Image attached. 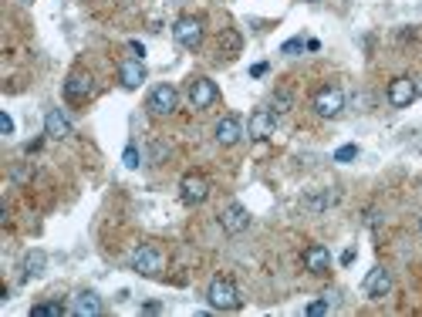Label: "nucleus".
I'll list each match as a JSON object with an SVG mask.
<instances>
[{
  "instance_id": "nucleus-1",
  "label": "nucleus",
  "mask_w": 422,
  "mask_h": 317,
  "mask_svg": "<svg viewBox=\"0 0 422 317\" xmlns=\"http://www.w3.org/2000/svg\"><path fill=\"white\" fill-rule=\"evenodd\" d=\"M206 300H210L213 311H240V290H237V283L230 277H213L210 290H206Z\"/></svg>"
},
{
  "instance_id": "nucleus-2",
  "label": "nucleus",
  "mask_w": 422,
  "mask_h": 317,
  "mask_svg": "<svg viewBox=\"0 0 422 317\" xmlns=\"http://www.w3.org/2000/svg\"><path fill=\"white\" fill-rule=\"evenodd\" d=\"M132 267L142 277H159V274L166 270V253H162L155 243H142L132 253Z\"/></svg>"
},
{
  "instance_id": "nucleus-3",
  "label": "nucleus",
  "mask_w": 422,
  "mask_h": 317,
  "mask_svg": "<svg viewBox=\"0 0 422 317\" xmlns=\"http://www.w3.org/2000/svg\"><path fill=\"white\" fill-rule=\"evenodd\" d=\"M179 196H183L186 206H203L210 199V179L199 176V172H186V176L179 179Z\"/></svg>"
},
{
  "instance_id": "nucleus-4",
  "label": "nucleus",
  "mask_w": 422,
  "mask_h": 317,
  "mask_svg": "<svg viewBox=\"0 0 422 317\" xmlns=\"http://www.w3.org/2000/svg\"><path fill=\"white\" fill-rule=\"evenodd\" d=\"M176 105H179V92H176L173 85H155L153 92H149V98H146V108H149V115H155V118L173 115Z\"/></svg>"
},
{
  "instance_id": "nucleus-5",
  "label": "nucleus",
  "mask_w": 422,
  "mask_h": 317,
  "mask_svg": "<svg viewBox=\"0 0 422 317\" xmlns=\"http://www.w3.org/2000/svg\"><path fill=\"white\" fill-rule=\"evenodd\" d=\"M173 38L179 48H186V51H196L199 44H203V20L199 17H179L173 27Z\"/></svg>"
},
{
  "instance_id": "nucleus-6",
  "label": "nucleus",
  "mask_w": 422,
  "mask_h": 317,
  "mask_svg": "<svg viewBox=\"0 0 422 317\" xmlns=\"http://www.w3.org/2000/svg\"><path fill=\"white\" fill-rule=\"evenodd\" d=\"M314 112L321 115V118H338V115L345 112L342 88H321V92L314 94Z\"/></svg>"
},
{
  "instance_id": "nucleus-7",
  "label": "nucleus",
  "mask_w": 422,
  "mask_h": 317,
  "mask_svg": "<svg viewBox=\"0 0 422 317\" xmlns=\"http://www.w3.org/2000/svg\"><path fill=\"white\" fill-rule=\"evenodd\" d=\"M95 94V78L88 71H71L68 81H64V98L68 101H88Z\"/></svg>"
},
{
  "instance_id": "nucleus-8",
  "label": "nucleus",
  "mask_w": 422,
  "mask_h": 317,
  "mask_svg": "<svg viewBox=\"0 0 422 317\" xmlns=\"http://www.w3.org/2000/svg\"><path fill=\"white\" fill-rule=\"evenodd\" d=\"M416 78H392L388 81V105L392 108H409L412 105V98H416Z\"/></svg>"
},
{
  "instance_id": "nucleus-9",
  "label": "nucleus",
  "mask_w": 422,
  "mask_h": 317,
  "mask_svg": "<svg viewBox=\"0 0 422 317\" xmlns=\"http://www.w3.org/2000/svg\"><path fill=\"white\" fill-rule=\"evenodd\" d=\"M362 290H365V297H372V300L388 297V290H392V274H388L385 267L368 270V277L362 280Z\"/></svg>"
},
{
  "instance_id": "nucleus-10",
  "label": "nucleus",
  "mask_w": 422,
  "mask_h": 317,
  "mask_svg": "<svg viewBox=\"0 0 422 317\" xmlns=\"http://www.w3.org/2000/svg\"><path fill=\"white\" fill-rule=\"evenodd\" d=\"M274 125H277V115L270 112V108H257L247 122V135L250 139H257V142H264V139L274 135Z\"/></svg>"
},
{
  "instance_id": "nucleus-11",
  "label": "nucleus",
  "mask_w": 422,
  "mask_h": 317,
  "mask_svg": "<svg viewBox=\"0 0 422 317\" xmlns=\"http://www.w3.org/2000/svg\"><path fill=\"white\" fill-rule=\"evenodd\" d=\"M216 98H220V92H216V85H213L210 78H192L190 81V105L192 108H210Z\"/></svg>"
},
{
  "instance_id": "nucleus-12",
  "label": "nucleus",
  "mask_w": 422,
  "mask_h": 317,
  "mask_svg": "<svg viewBox=\"0 0 422 317\" xmlns=\"http://www.w3.org/2000/svg\"><path fill=\"white\" fill-rule=\"evenodd\" d=\"M220 226H223V233L237 237V233H244V230L250 226V213L240 203H230L223 213H220Z\"/></svg>"
},
{
  "instance_id": "nucleus-13",
  "label": "nucleus",
  "mask_w": 422,
  "mask_h": 317,
  "mask_svg": "<svg viewBox=\"0 0 422 317\" xmlns=\"http://www.w3.org/2000/svg\"><path fill=\"white\" fill-rule=\"evenodd\" d=\"M301 260H304V270L314 274V277H321V274L331 270V253H328V246H321V243H311Z\"/></svg>"
},
{
  "instance_id": "nucleus-14",
  "label": "nucleus",
  "mask_w": 422,
  "mask_h": 317,
  "mask_svg": "<svg viewBox=\"0 0 422 317\" xmlns=\"http://www.w3.org/2000/svg\"><path fill=\"white\" fill-rule=\"evenodd\" d=\"M213 135H216V142L220 146H237L240 139H244V125H240V118L237 115H223L220 122H216V129H213Z\"/></svg>"
},
{
  "instance_id": "nucleus-15",
  "label": "nucleus",
  "mask_w": 422,
  "mask_h": 317,
  "mask_svg": "<svg viewBox=\"0 0 422 317\" xmlns=\"http://www.w3.org/2000/svg\"><path fill=\"white\" fill-rule=\"evenodd\" d=\"M118 81H122V88H139L142 81H146V64L139 61V57H129V61H122L118 64Z\"/></svg>"
},
{
  "instance_id": "nucleus-16",
  "label": "nucleus",
  "mask_w": 422,
  "mask_h": 317,
  "mask_svg": "<svg viewBox=\"0 0 422 317\" xmlns=\"http://www.w3.org/2000/svg\"><path fill=\"white\" fill-rule=\"evenodd\" d=\"M105 311V304H101V297H98L95 290H81L75 297V304H71V314L78 317H98Z\"/></svg>"
},
{
  "instance_id": "nucleus-17",
  "label": "nucleus",
  "mask_w": 422,
  "mask_h": 317,
  "mask_svg": "<svg viewBox=\"0 0 422 317\" xmlns=\"http://www.w3.org/2000/svg\"><path fill=\"white\" fill-rule=\"evenodd\" d=\"M44 135L48 139H68L71 135V122L61 115V108H51L44 115Z\"/></svg>"
},
{
  "instance_id": "nucleus-18",
  "label": "nucleus",
  "mask_w": 422,
  "mask_h": 317,
  "mask_svg": "<svg viewBox=\"0 0 422 317\" xmlns=\"http://www.w3.org/2000/svg\"><path fill=\"white\" fill-rule=\"evenodd\" d=\"M44 263H48V257L41 253V250H31L24 260H20V277L24 280H31V277H38L41 270H44Z\"/></svg>"
},
{
  "instance_id": "nucleus-19",
  "label": "nucleus",
  "mask_w": 422,
  "mask_h": 317,
  "mask_svg": "<svg viewBox=\"0 0 422 317\" xmlns=\"http://www.w3.org/2000/svg\"><path fill=\"white\" fill-rule=\"evenodd\" d=\"M240 48H244V38H240L233 27H223V31H220V51L227 57H233V55H240Z\"/></svg>"
},
{
  "instance_id": "nucleus-20",
  "label": "nucleus",
  "mask_w": 422,
  "mask_h": 317,
  "mask_svg": "<svg viewBox=\"0 0 422 317\" xmlns=\"http://www.w3.org/2000/svg\"><path fill=\"white\" fill-rule=\"evenodd\" d=\"M31 314L34 317H64V314H71V307H64V304H34L31 307Z\"/></svg>"
},
{
  "instance_id": "nucleus-21",
  "label": "nucleus",
  "mask_w": 422,
  "mask_h": 317,
  "mask_svg": "<svg viewBox=\"0 0 422 317\" xmlns=\"http://www.w3.org/2000/svg\"><path fill=\"white\" fill-rule=\"evenodd\" d=\"M290 105H294V94H290V92H274L270 112H274V115H284V112H290Z\"/></svg>"
},
{
  "instance_id": "nucleus-22",
  "label": "nucleus",
  "mask_w": 422,
  "mask_h": 317,
  "mask_svg": "<svg viewBox=\"0 0 422 317\" xmlns=\"http://www.w3.org/2000/svg\"><path fill=\"white\" fill-rule=\"evenodd\" d=\"M328 311H331V300H311L304 307L307 317H321V314H328Z\"/></svg>"
},
{
  "instance_id": "nucleus-23",
  "label": "nucleus",
  "mask_w": 422,
  "mask_h": 317,
  "mask_svg": "<svg viewBox=\"0 0 422 317\" xmlns=\"http://www.w3.org/2000/svg\"><path fill=\"white\" fill-rule=\"evenodd\" d=\"M358 155V146H342V149L335 152V162H351Z\"/></svg>"
},
{
  "instance_id": "nucleus-24",
  "label": "nucleus",
  "mask_w": 422,
  "mask_h": 317,
  "mask_svg": "<svg viewBox=\"0 0 422 317\" xmlns=\"http://www.w3.org/2000/svg\"><path fill=\"white\" fill-rule=\"evenodd\" d=\"M122 162L129 169H139V149L135 146H125V152H122Z\"/></svg>"
},
{
  "instance_id": "nucleus-25",
  "label": "nucleus",
  "mask_w": 422,
  "mask_h": 317,
  "mask_svg": "<svg viewBox=\"0 0 422 317\" xmlns=\"http://www.w3.org/2000/svg\"><path fill=\"white\" fill-rule=\"evenodd\" d=\"M304 48H307V41L294 38V41H288V44H284V48H281V51H284V55H297V51H304Z\"/></svg>"
},
{
  "instance_id": "nucleus-26",
  "label": "nucleus",
  "mask_w": 422,
  "mask_h": 317,
  "mask_svg": "<svg viewBox=\"0 0 422 317\" xmlns=\"http://www.w3.org/2000/svg\"><path fill=\"white\" fill-rule=\"evenodd\" d=\"M0 132H3V135H14V118L7 112H0Z\"/></svg>"
},
{
  "instance_id": "nucleus-27",
  "label": "nucleus",
  "mask_w": 422,
  "mask_h": 317,
  "mask_svg": "<svg viewBox=\"0 0 422 317\" xmlns=\"http://www.w3.org/2000/svg\"><path fill=\"white\" fill-rule=\"evenodd\" d=\"M129 55H132V57H139V61H142V55H146V48H142L139 41H132V44H129Z\"/></svg>"
},
{
  "instance_id": "nucleus-28",
  "label": "nucleus",
  "mask_w": 422,
  "mask_h": 317,
  "mask_svg": "<svg viewBox=\"0 0 422 317\" xmlns=\"http://www.w3.org/2000/svg\"><path fill=\"white\" fill-rule=\"evenodd\" d=\"M264 71H267V64H264V61H260V64H253V68H250V75H253V78H260V75H264Z\"/></svg>"
},
{
  "instance_id": "nucleus-29",
  "label": "nucleus",
  "mask_w": 422,
  "mask_h": 317,
  "mask_svg": "<svg viewBox=\"0 0 422 317\" xmlns=\"http://www.w3.org/2000/svg\"><path fill=\"white\" fill-rule=\"evenodd\" d=\"M416 92L422 94V78H416Z\"/></svg>"
},
{
  "instance_id": "nucleus-30",
  "label": "nucleus",
  "mask_w": 422,
  "mask_h": 317,
  "mask_svg": "<svg viewBox=\"0 0 422 317\" xmlns=\"http://www.w3.org/2000/svg\"><path fill=\"white\" fill-rule=\"evenodd\" d=\"M419 230H422V223H419Z\"/></svg>"
}]
</instances>
